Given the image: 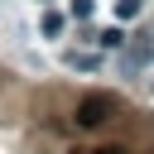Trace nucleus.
<instances>
[{"label":"nucleus","mask_w":154,"mask_h":154,"mask_svg":"<svg viewBox=\"0 0 154 154\" xmlns=\"http://www.w3.org/2000/svg\"><path fill=\"white\" fill-rule=\"evenodd\" d=\"M91 10H96V0H72V19H91Z\"/></svg>","instance_id":"obj_7"},{"label":"nucleus","mask_w":154,"mask_h":154,"mask_svg":"<svg viewBox=\"0 0 154 154\" xmlns=\"http://www.w3.org/2000/svg\"><path fill=\"white\" fill-rule=\"evenodd\" d=\"M144 0H116V19H135Z\"/></svg>","instance_id":"obj_6"},{"label":"nucleus","mask_w":154,"mask_h":154,"mask_svg":"<svg viewBox=\"0 0 154 154\" xmlns=\"http://www.w3.org/2000/svg\"><path fill=\"white\" fill-rule=\"evenodd\" d=\"M67 63H72V67H82V72H91V67L101 63V53H67Z\"/></svg>","instance_id":"obj_5"},{"label":"nucleus","mask_w":154,"mask_h":154,"mask_svg":"<svg viewBox=\"0 0 154 154\" xmlns=\"http://www.w3.org/2000/svg\"><path fill=\"white\" fill-rule=\"evenodd\" d=\"M96 154H125V149H116V144H111V149H96Z\"/></svg>","instance_id":"obj_8"},{"label":"nucleus","mask_w":154,"mask_h":154,"mask_svg":"<svg viewBox=\"0 0 154 154\" xmlns=\"http://www.w3.org/2000/svg\"><path fill=\"white\" fill-rule=\"evenodd\" d=\"M63 29H67V19H63L58 10H43V19H38V34H43V38H63Z\"/></svg>","instance_id":"obj_3"},{"label":"nucleus","mask_w":154,"mask_h":154,"mask_svg":"<svg viewBox=\"0 0 154 154\" xmlns=\"http://www.w3.org/2000/svg\"><path fill=\"white\" fill-rule=\"evenodd\" d=\"M91 43H101V48H120L125 38H120V29H101V34H91Z\"/></svg>","instance_id":"obj_4"},{"label":"nucleus","mask_w":154,"mask_h":154,"mask_svg":"<svg viewBox=\"0 0 154 154\" xmlns=\"http://www.w3.org/2000/svg\"><path fill=\"white\" fill-rule=\"evenodd\" d=\"M116 111H120V101H116L111 91H91V96L77 101V125H82V130H96V125L116 120Z\"/></svg>","instance_id":"obj_1"},{"label":"nucleus","mask_w":154,"mask_h":154,"mask_svg":"<svg viewBox=\"0 0 154 154\" xmlns=\"http://www.w3.org/2000/svg\"><path fill=\"white\" fill-rule=\"evenodd\" d=\"M149 63H154V34H135V43L125 53V67L135 72V67H149Z\"/></svg>","instance_id":"obj_2"}]
</instances>
